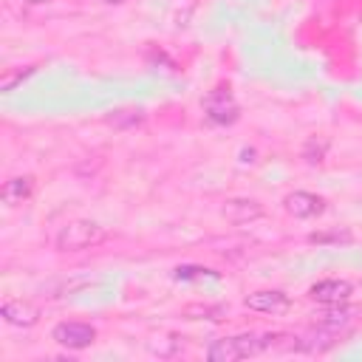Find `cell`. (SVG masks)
Instances as JSON below:
<instances>
[{
	"label": "cell",
	"mask_w": 362,
	"mask_h": 362,
	"mask_svg": "<svg viewBox=\"0 0 362 362\" xmlns=\"http://www.w3.org/2000/svg\"><path fill=\"white\" fill-rule=\"evenodd\" d=\"M354 235L348 232V229H337V232H314L308 240L311 243H328V240H334V243H348Z\"/></svg>",
	"instance_id": "9a60e30c"
},
{
	"label": "cell",
	"mask_w": 362,
	"mask_h": 362,
	"mask_svg": "<svg viewBox=\"0 0 362 362\" xmlns=\"http://www.w3.org/2000/svg\"><path fill=\"white\" fill-rule=\"evenodd\" d=\"M25 3H31V6H42V3H51V0H25Z\"/></svg>",
	"instance_id": "ac0fdd59"
},
{
	"label": "cell",
	"mask_w": 362,
	"mask_h": 362,
	"mask_svg": "<svg viewBox=\"0 0 362 362\" xmlns=\"http://www.w3.org/2000/svg\"><path fill=\"white\" fill-rule=\"evenodd\" d=\"M260 351H266L260 337H255V334H240V337L215 339V342L206 348V356H209L212 362H238V359L255 356V354H260Z\"/></svg>",
	"instance_id": "7a4b0ae2"
},
{
	"label": "cell",
	"mask_w": 362,
	"mask_h": 362,
	"mask_svg": "<svg viewBox=\"0 0 362 362\" xmlns=\"http://www.w3.org/2000/svg\"><path fill=\"white\" fill-rule=\"evenodd\" d=\"M354 294V286L348 283V280H320V283H314L311 288H308V297L311 300H317V303H322V305H331V303H345L348 297Z\"/></svg>",
	"instance_id": "52a82bcc"
},
{
	"label": "cell",
	"mask_w": 362,
	"mask_h": 362,
	"mask_svg": "<svg viewBox=\"0 0 362 362\" xmlns=\"http://www.w3.org/2000/svg\"><path fill=\"white\" fill-rule=\"evenodd\" d=\"M201 274H209V269H192V266H184V269L178 266L175 269V277L178 280H184V277H201Z\"/></svg>",
	"instance_id": "e0dca14e"
},
{
	"label": "cell",
	"mask_w": 362,
	"mask_h": 362,
	"mask_svg": "<svg viewBox=\"0 0 362 362\" xmlns=\"http://www.w3.org/2000/svg\"><path fill=\"white\" fill-rule=\"evenodd\" d=\"M31 74H34V65H28L25 71H6V74H3V79H0V90H3V93H8L17 82H23V79H25V76H31Z\"/></svg>",
	"instance_id": "5bb4252c"
},
{
	"label": "cell",
	"mask_w": 362,
	"mask_h": 362,
	"mask_svg": "<svg viewBox=\"0 0 362 362\" xmlns=\"http://www.w3.org/2000/svg\"><path fill=\"white\" fill-rule=\"evenodd\" d=\"M359 317H362V308L359 305H348V300H345V303H331L325 311H320L317 322H322L328 328H337V331H348Z\"/></svg>",
	"instance_id": "8992f818"
},
{
	"label": "cell",
	"mask_w": 362,
	"mask_h": 362,
	"mask_svg": "<svg viewBox=\"0 0 362 362\" xmlns=\"http://www.w3.org/2000/svg\"><path fill=\"white\" fill-rule=\"evenodd\" d=\"M102 3H107V6H116V3H124V0H102Z\"/></svg>",
	"instance_id": "d6986e66"
},
{
	"label": "cell",
	"mask_w": 362,
	"mask_h": 362,
	"mask_svg": "<svg viewBox=\"0 0 362 362\" xmlns=\"http://www.w3.org/2000/svg\"><path fill=\"white\" fill-rule=\"evenodd\" d=\"M221 212L229 223H252V221L263 218V206L252 198H229Z\"/></svg>",
	"instance_id": "9c48e42d"
},
{
	"label": "cell",
	"mask_w": 362,
	"mask_h": 362,
	"mask_svg": "<svg viewBox=\"0 0 362 362\" xmlns=\"http://www.w3.org/2000/svg\"><path fill=\"white\" fill-rule=\"evenodd\" d=\"M0 317L8 322V325H20V328H28L40 320V308L28 300H6L0 305Z\"/></svg>",
	"instance_id": "ba28073f"
},
{
	"label": "cell",
	"mask_w": 362,
	"mask_h": 362,
	"mask_svg": "<svg viewBox=\"0 0 362 362\" xmlns=\"http://www.w3.org/2000/svg\"><path fill=\"white\" fill-rule=\"evenodd\" d=\"M325 150H328V139H308L305 141V150H303V158L308 164H320L322 156H325Z\"/></svg>",
	"instance_id": "4fadbf2b"
},
{
	"label": "cell",
	"mask_w": 362,
	"mask_h": 362,
	"mask_svg": "<svg viewBox=\"0 0 362 362\" xmlns=\"http://www.w3.org/2000/svg\"><path fill=\"white\" fill-rule=\"evenodd\" d=\"M283 204H286V209H288L294 218H314V215H320V212L325 209V201H322L320 195H314V192H303V189L286 195Z\"/></svg>",
	"instance_id": "30bf717a"
},
{
	"label": "cell",
	"mask_w": 362,
	"mask_h": 362,
	"mask_svg": "<svg viewBox=\"0 0 362 362\" xmlns=\"http://www.w3.org/2000/svg\"><path fill=\"white\" fill-rule=\"evenodd\" d=\"M51 337H54L59 345L79 351V348H88V345H93V339H96V331H93L88 322H59V325H54Z\"/></svg>",
	"instance_id": "277c9868"
},
{
	"label": "cell",
	"mask_w": 362,
	"mask_h": 362,
	"mask_svg": "<svg viewBox=\"0 0 362 362\" xmlns=\"http://www.w3.org/2000/svg\"><path fill=\"white\" fill-rule=\"evenodd\" d=\"M246 308H252V311H260V314H286L288 308H291V300H288V294H283V291H277V288H260V291H252L246 300Z\"/></svg>",
	"instance_id": "5b68a950"
},
{
	"label": "cell",
	"mask_w": 362,
	"mask_h": 362,
	"mask_svg": "<svg viewBox=\"0 0 362 362\" xmlns=\"http://www.w3.org/2000/svg\"><path fill=\"white\" fill-rule=\"evenodd\" d=\"M184 314H187L189 320H198V314H201V317H204V314H215V317H218V314H223V308H218V305H189Z\"/></svg>",
	"instance_id": "2e32d148"
},
{
	"label": "cell",
	"mask_w": 362,
	"mask_h": 362,
	"mask_svg": "<svg viewBox=\"0 0 362 362\" xmlns=\"http://www.w3.org/2000/svg\"><path fill=\"white\" fill-rule=\"evenodd\" d=\"M342 334H345V331H337V328H328V325L317 322L305 337H300V348H303V351H317V354H322V351L334 348Z\"/></svg>",
	"instance_id": "8fae6325"
},
{
	"label": "cell",
	"mask_w": 362,
	"mask_h": 362,
	"mask_svg": "<svg viewBox=\"0 0 362 362\" xmlns=\"http://www.w3.org/2000/svg\"><path fill=\"white\" fill-rule=\"evenodd\" d=\"M31 192H34V178H31V175H14V178H8V181L3 184L0 198H3L8 206H20Z\"/></svg>",
	"instance_id": "7c38bea8"
},
{
	"label": "cell",
	"mask_w": 362,
	"mask_h": 362,
	"mask_svg": "<svg viewBox=\"0 0 362 362\" xmlns=\"http://www.w3.org/2000/svg\"><path fill=\"white\" fill-rule=\"evenodd\" d=\"M204 110H206V119L215 122V124H232L240 113L235 96L229 93V88H215L206 93L204 99Z\"/></svg>",
	"instance_id": "3957f363"
},
{
	"label": "cell",
	"mask_w": 362,
	"mask_h": 362,
	"mask_svg": "<svg viewBox=\"0 0 362 362\" xmlns=\"http://www.w3.org/2000/svg\"><path fill=\"white\" fill-rule=\"evenodd\" d=\"M107 238V232L93 221H71L57 232V249L59 252H82L93 249Z\"/></svg>",
	"instance_id": "6da1fadb"
}]
</instances>
